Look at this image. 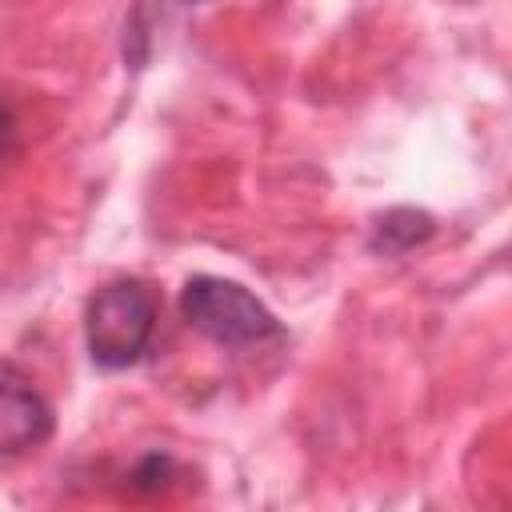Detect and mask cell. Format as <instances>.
I'll return each mask as SVG.
<instances>
[{
    "label": "cell",
    "mask_w": 512,
    "mask_h": 512,
    "mask_svg": "<svg viewBox=\"0 0 512 512\" xmlns=\"http://www.w3.org/2000/svg\"><path fill=\"white\" fill-rule=\"evenodd\" d=\"M180 4H200V0H180Z\"/></svg>",
    "instance_id": "cell-7"
},
{
    "label": "cell",
    "mask_w": 512,
    "mask_h": 512,
    "mask_svg": "<svg viewBox=\"0 0 512 512\" xmlns=\"http://www.w3.org/2000/svg\"><path fill=\"white\" fill-rule=\"evenodd\" d=\"M432 232H436V220L428 212H420V208H388L384 216H376L368 244H372V252L404 256L416 244H424Z\"/></svg>",
    "instance_id": "cell-4"
},
{
    "label": "cell",
    "mask_w": 512,
    "mask_h": 512,
    "mask_svg": "<svg viewBox=\"0 0 512 512\" xmlns=\"http://www.w3.org/2000/svg\"><path fill=\"white\" fill-rule=\"evenodd\" d=\"M12 136H16V116H12L8 100L0 96V160L8 156V148H12Z\"/></svg>",
    "instance_id": "cell-6"
},
{
    "label": "cell",
    "mask_w": 512,
    "mask_h": 512,
    "mask_svg": "<svg viewBox=\"0 0 512 512\" xmlns=\"http://www.w3.org/2000/svg\"><path fill=\"white\" fill-rule=\"evenodd\" d=\"M176 476V464H172V456L168 452H148L136 468H132V488H140V492H160V488H168V480Z\"/></svg>",
    "instance_id": "cell-5"
},
{
    "label": "cell",
    "mask_w": 512,
    "mask_h": 512,
    "mask_svg": "<svg viewBox=\"0 0 512 512\" xmlns=\"http://www.w3.org/2000/svg\"><path fill=\"white\" fill-rule=\"evenodd\" d=\"M180 316L224 348H256L284 336L280 320L244 284L224 276H188L180 288Z\"/></svg>",
    "instance_id": "cell-2"
},
{
    "label": "cell",
    "mask_w": 512,
    "mask_h": 512,
    "mask_svg": "<svg viewBox=\"0 0 512 512\" xmlns=\"http://www.w3.org/2000/svg\"><path fill=\"white\" fill-rule=\"evenodd\" d=\"M156 336V296L140 280H112L84 308V348L96 368L120 372L148 356Z\"/></svg>",
    "instance_id": "cell-1"
},
{
    "label": "cell",
    "mask_w": 512,
    "mask_h": 512,
    "mask_svg": "<svg viewBox=\"0 0 512 512\" xmlns=\"http://www.w3.org/2000/svg\"><path fill=\"white\" fill-rule=\"evenodd\" d=\"M52 428H56V412L48 396L32 384L24 368L0 360V460L36 452L40 444H48Z\"/></svg>",
    "instance_id": "cell-3"
}]
</instances>
